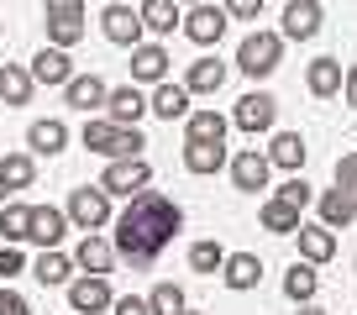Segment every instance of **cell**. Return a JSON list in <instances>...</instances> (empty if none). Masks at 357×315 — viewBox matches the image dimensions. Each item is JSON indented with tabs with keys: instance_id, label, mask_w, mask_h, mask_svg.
<instances>
[{
	"instance_id": "6da1fadb",
	"label": "cell",
	"mask_w": 357,
	"mask_h": 315,
	"mask_svg": "<svg viewBox=\"0 0 357 315\" xmlns=\"http://www.w3.org/2000/svg\"><path fill=\"white\" fill-rule=\"evenodd\" d=\"M178 226H184V210H178L168 194L137 190L132 205L121 210V221H116V252H121L137 273H147V268L158 263V252L174 242Z\"/></svg>"
},
{
	"instance_id": "7a4b0ae2",
	"label": "cell",
	"mask_w": 357,
	"mask_h": 315,
	"mask_svg": "<svg viewBox=\"0 0 357 315\" xmlns=\"http://www.w3.org/2000/svg\"><path fill=\"white\" fill-rule=\"evenodd\" d=\"M84 147L116 163V158H137L147 142H142V132H137V126H111L105 116H89V121H84Z\"/></svg>"
},
{
	"instance_id": "3957f363",
	"label": "cell",
	"mask_w": 357,
	"mask_h": 315,
	"mask_svg": "<svg viewBox=\"0 0 357 315\" xmlns=\"http://www.w3.org/2000/svg\"><path fill=\"white\" fill-rule=\"evenodd\" d=\"M279 58H284V37L279 32H252V37H242V47H236V68H242L247 79H268L279 68Z\"/></svg>"
},
{
	"instance_id": "277c9868",
	"label": "cell",
	"mask_w": 357,
	"mask_h": 315,
	"mask_svg": "<svg viewBox=\"0 0 357 315\" xmlns=\"http://www.w3.org/2000/svg\"><path fill=\"white\" fill-rule=\"evenodd\" d=\"M43 11H47V43L68 53L84 37V0H43Z\"/></svg>"
},
{
	"instance_id": "5b68a950",
	"label": "cell",
	"mask_w": 357,
	"mask_h": 315,
	"mask_svg": "<svg viewBox=\"0 0 357 315\" xmlns=\"http://www.w3.org/2000/svg\"><path fill=\"white\" fill-rule=\"evenodd\" d=\"M63 215L79 226V231H100V226L111 221V194H105L100 184H95V190L84 184V190L68 194V210H63Z\"/></svg>"
},
{
	"instance_id": "8992f818",
	"label": "cell",
	"mask_w": 357,
	"mask_h": 315,
	"mask_svg": "<svg viewBox=\"0 0 357 315\" xmlns=\"http://www.w3.org/2000/svg\"><path fill=\"white\" fill-rule=\"evenodd\" d=\"M147 184H153V169H147L142 158H116L111 169H105L100 190H105V194H126V200H132V194L147 190Z\"/></svg>"
},
{
	"instance_id": "52a82bcc",
	"label": "cell",
	"mask_w": 357,
	"mask_h": 315,
	"mask_svg": "<svg viewBox=\"0 0 357 315\" xmlns=\"http://www.w3.org/2000/svg\"><path fill=\"white\" fill-rule=\"evenodd\" d=\"M242 132H268V126L279 121V100L268 90H247L242 100H236V116H231Z\"/></svg>"
},
{
	"instance_id": "ba28073f",
	"label": "cell",
	"mask_w": 357,
	"mask_h": 315,
	"mask_svg": "<svg viewBox=\"0 0 357 315\" xmlns=\"http://www.w3.org/2000/svg\"><path fill=\"white\" fill-rule=\"evenodd\" d=\"M184 22V37L190 43H200V47H211V43H221V32H226V11L221 6H190V16H178Z\"/></svg>"
},
{
	"instance_id": "9c48e42d",
	"label": "cell",
	"mask_w": 357,
	"mask_h": 315,
	"mask_svg": "<svg viewBox=\"0 0 357 315\" xmlns=\"http://www.w3.org/2000/svg\"><path fill=\"white\" fill-rule=\"evenodd\" d=\"M111 284L95 279V273H84V279H68V305H74V315H100L111 310Z\"/></svg>"
},
{
	"instance_id": "30bf717a",
	"label": "cell",
	"mask_w": 357,
	"mask_h": 315,
	"mask_svg": "<svg viewBox=\"0 0 357 315\" xmlns=\"http://www.w3.org/2000/svg\"><path fill=\"white\" fill-rule=\"evenodd\" d=\"M168 63H174V58H168L163 43H137L132 47V79H137V84H163Z\"/></svg>"
},
{
	"instance_id": "8fae6325",
	"label": "cell",
	"mask_w": 357,
	"mask_h": 315,
	"mask_svg": "<svg viewBox=\"0 0 357 315\" xmlns=\"http://www.w3.org/2000/svg\"><path fill=\"white\" fill-rule=\"evenodd\" d=\"M142 111H147V95L137 90V84H121V90L105 95V121L111 126H137Z\"/></svg>"
},
{
	"instance_id": "7c38bea8",
	"label": "cell",
	"mask_w": 357,
	"mask_h": 315,
	"mask_svg": "<svg viewBox=\"0 0 357 315\" xmlns=\"http://www.w3.org/2000/svg\"><path fill=\"white\" fill-rule=\"evenodd\" d=\"M315 32H321V0H289V6H284V32L279 37L310 43Z\"/></svg>"
},
{
	"instance_id": "4fadbf2b",
	"label": "cell",
	"mask_w": 357,
	"mask_h": 315,
	"mask_svg": "<svg viewBox=\"0 0 357 315\" xmlns=\"http://www.w3.org/2000/svg\"><path fill=\"white\" fill-rule=\"evenodd\" d=\"M100 26H105V37H111L116 47H137V43H142V22H137L132 6H105Z\"/></svg>"
},
{
	"instance_id": "5bb4252c",
	"label": "cell",
	"mask_w": 357,
	"mask_h": 315,
	"mask_svg": "<svg viewBox=\"0 0 357 315\" xmlns=\"http://www.w3.org/2000/svg\"><path fill=\"white\" fill-rule=\"evenodd\" d=\"M268 169H289V174H300L305 169V158H310V147H305V137L300 132H279L273 142H268Z\"/></svg>"
},
{
	"instance_id": "9a60e30c",
	"label": "cell",
	"mask_w": 357,
	"mask_h": 315,
	"mask_svg": "<svg viewBox=\"0 0 357 315\" xmlns=\"http://www.w3.org/2000/svg\"><path fill=\"white\" fill-rule=\"evenodd\" d=\"M63 226H68V215L58 210V205H32V215H26V242H43V247H58Z\"/></svg>"
},
{
	"instance_id": "2e32d148",
	"label": "cell",
	"mask_w": 357,
	"mask_h": 315,
	"mask_svg": "<svg viewBox=\"0 0 357 315\" xmlns=\"http://www.w3.org/2000/svg\"><path fill=\"white\" fill-rule=\"evenodd\" d=\"M268 158L257 153V147H247V153H236L231 158V179H236V190H247V194H257V190H268Z\"/></svg>"
},
{
	"instance_id": "e0dca14e",
	"label": "cell",
	"mask_w": 357,
	"mask_h": 315,
	"mask_svg": "<svg viewBox=\"0 0 357 315\" xmlns=\"http://www.w3.org/2000/svg\"><path fill=\"white\" fill-rule=\"evenodd\" d=\"M105 95H111V90H105L100 74H74V79L63 84V100L74 105V111H84V116L95 111V105H105Z\"/></svg>"
},
{
	"instance_id": "ac0fdd59",
	"label": "cell",
	"mask_w": 357,
	"mask_h": 315,
	"mask_svg": "<svg viewBox=\"0 0 357 315\" xmlns=\"http://www.w3.org/2000/svg\"><path fill=\"white\" fill-rule=\"evenodd\" d=\"M26 74H32V84H68V79H74V63H68L63 47H43Z\"/></svg>"
},
{
	"instance_id": "d6986e66",
	"label": "cell",
	"mask_w": 357,
	"mask_h": 315,
	"mask_svg": "<svg viewBox=\"0 0 357 315\" xmlns=\"http://www.w3.org/2000/svg\"><path fill=\"white\" fill-rule=\"evenodd\" d=\"M74 263H79L84 273H95V279H105V273H111V263H116V247H111V242H100L95 231H84V242H79Z\"/></svg>"
},
{
	"instance_id": "ffe728a7",
	"label": "cell",
	"mask_w": 357,
	"mask_h": 315,
	"mask_svg": "<svg viewBox=\"0 0 357 315\" xmlns=\"http://www.w3.org/2000/svg\"><path fill=\"white\" fill-rule=\"evenodd\" d=\"M221 84H226V63L221 58H195L190 74H184V90L190 95H215Z\"/></svg>"
},
{
	"instance_id": "44dd1931",
	"label": "cell",
	"mask_w": 357,
	"mask_h": 315,
	"mask_svg": "<svg viewBox=\"0 0 357 315\" xmlns=\"http://www.w3.org/2000/svg\"><path fill=\"white\" fill-rule=\"evenodd\" d=\"M221 279H226V289H257V279H263L257 252H231V258L221 263Z\"/></svg>"
},
{
	"instance_id": "7402d4cb",
	"label": "cell",
	"mask_w": 357,
	"mask_h": 315,
	"mask_svg": "<svg viewBox=\"0 0 357 315\" xmlns=\"http://www.w3.org/2000/svg\"><path fill=\"white\" fill-rule=\"evenodd\" d=\"M294 236H300V258H305V263H331V252H336L331 226H321V221L305 226V221H300V231H294Z\"/></svg>"
},
{
	"instance_id": "603a6c76",
	"label": "cell",
	"mask_w": 357,
	"mask_h": 315,
	"mask_svg": "<svg viewBox=\"0 0 357 315\" xmlns=\"http://www.w3.org/2000/svg\"><path fill=\"white\" fill-rule=\"evenodd\" d=\"M342 74H347V68L336 63V58H315V63L305 68V84H310L315 100H331V95L342 90Z\"/></svg>"
},
{
	"instance_id": "cb8c5ba5",
	"label": "cell",
	"mask_w": 357,
	"mask_h": 315,
	"mask_svg": "<svg viewBox=\"0 0 357 315\" xmlns=\"http://www.w3.org/2000/svg\"><path fill=\"white\" fill-rule=\"evenodd\" d=\"M147 111L153 116H163V121H178V116H190V90H184V84H158L153 90V100H147Z\"/></svg>"
},
{
	"instance_id": "d4e9b609",
	"label": "cell",
	"mask_w": 357,
	"mask_h": 315,
	"mask_svg": "<svg viewBox=\"0 0 357 315\" xmlns=\"http://www.w3.org/2000/svg\"><path fill=\"white\" fill-rule=\"evenodd\" d=\"M63 142H68V126L58 121V116H47V121H32L26 126V147H32V153H63Z\"/></svg>"
},
{
	"instance_id": "484cf974",
	"label": "cell",
	"mask_w": 357,
	"mask_h": 315,
	"mask_svg": "<svg viewBox=\"0 0 357 315\" xmlns=\"http://www.w3.org/2000/svg\"><path fill=\"white\" fill-rule=\"evenodd\" d=\"M184 142H226V116L190 111V116H184Z\"/></svg>"
},
{
	"instance_id": "4316f807",
	"label": "cell",
	"mask_w": 357,
	"mask_h": 315,
	"mask_svg": "<svg viewBox=\"0 0 357 315\" xmlns=\"http://www.w3.org/2000/svg\"><path fill=\"white\" fill-rule=\"evenodd\" d=\"M137 22H142V32H174V22H178V0H142L137 6Z\"/></svg>"
},
{
	"instance_id": "83f0119b",
	"label": "cell",
	"mask_w": 357,
	"mask_h": 315,
	"mask_svg": "<svg viewBox=\"0 0 357 315\" xmlns=\"http://www.w3.org/2000/svg\"><path fill=\"white\" fill-rule=\"evenodd\" d=\"M315 289H321V273H315V263H294V268L284 273V294H289L294 305H310Z\"/></svg>"
},
{
	"instance_id": "f1b7e54d",
	"label": "cell",
	"mask_w": 357,
	"mask_h": 315,
	"mask_svg": "<svg viewBox=\"0 0 357 315\" xmlns=\"http://www.w3.org/2000/svg\"><path fill=\"white\" fill-rule=\"evenodd\" d=\"M226 163V142H184V169L190 174H215Z\"/></svg>"
},
{
	"instance_id": "f546056e",
	"label": "cell",
	"mask_w": 357,
	"mask_h": 315,
	"mask_svg": "<svg viewBox=\"0 0 357 315\" xmlns=\"http://www.w3.org/2000/svg\"><path fill=\"white\" fill-rule=\"evenodd\" d=\"M263 231H279V236H294L300 231V205H289V200H273L263 205Z\"/></svg>"
},
{
	"instance_id": "4dcf8cb0",
	"label": "cell",
	"mask_w": 357,
	"mask_h": 315,
	"mask_svg": "<svg viewBox=\"0 0 357 315\" xmlns=\"http://www.w3.org/2000/svg\"><path fill=\"white\" fill-rule=\"evenodd\" d=\"M0 100H6V105H26V100H32V74H26L22 63L0 68Z\"/></svg>"
},
{
	"instance_id": "1f68e13d",
	"label": "cell",
	"mask_w": 357,
	"mask_h": 315,
	"mask_svg": "<svg viewBox=\"0 0 357 315\" xmlns=\"http://www.w3.org/2000/svg\"><path fill=\"white\" fill-rule=\"evenodd\" d=\"M357 221V200L342 190H326L321 194V226H352Z\"/></svg>"
},
{
	"instance_id": "d6a6232c",
	"label": "cell",
	"mask_w": 357,
	"mask_h": 315,
	"mask_svg": "<svg viewBox=\"0 0 357 315\" xmlns=\"http://www.w3.org/2000/svg\"><path fill=\"white\" fill-rule=\"evenodd\" d=\"M68 273H74V263H68L58 247H43V258L32 263V279L37 284H68Z\"/></svg>"
},
{
	"instance_id": "836d02e7",
	"label": "cell",
	"mask_w": 357,
	"mask_h": 315,
	"mask_svg": "<svg viewBox=\"0 0 357 315\" xmlns=\"http://www.w3.org/2000/svg\"><path fill=\"white\" fill-rule=\"evenodd\" d=\"M32 158H26V153H6V158H0V184H6V194H11V190H26V184H32Z\"/></svg>"
},
{
	"instance_id": "e575fe53",
	"label": "cell",
	"mask_w": 357,
	"mask_h": 315,
	"mask_svg": "<svg viewBox=\"0 0 357 315\" xmlns=\"http://www.w3.org/2000/svg\"><path fill=\"white\" fill-rule=\"evenodd\" d=\"M26 215H32V205H0V236H6V247L26 242Z\"/></svg>"
},
{
	"instance_id": "d590c367",
	"label": "cell",
	"mask_w": 357,
	"mask_h": 315,
	"mask_svg": "<svg viewBox=\"0 0 357 315\" xmlns=\"http://www.w3.org/2000/svg\"><path fill=\"white\" fill-rule=\"evenodd\" d=\"M178 310H184V289H178V284H153L147 315H178Z\"/></svg>"
},
{
	"instance_id": "8d00e7d4",
	"label": "cell",
	"mask_w": 357,
	"mask_h": 315,
	"mask_svg": "<svg viewBox=\"0 0 357 315\" xmlns=\"http://www.w3.org/2000/svg\"><path fill=\"white\" fill-rule=\"evenodd\" d=\"M221 263H226L221 242H195V247H190V268L195 273H221Z\"/></svg>"
},
{
	"instance_id": "74e56055",
	"label": "cell",
	"mask_w": 357,
	"mask_h": 315,
	"mask_svg": "<svg viewBox=\"0 0 357 315\" xmlns=\"http://www.w3.org/2000/svg\"><path fill=\"white\" fill-rule=\"evenodd\" d=\"M336 190L357 200V153H342V158H336Z\"/></svg>"
},
{
	"instance_id": "f35d334b",
	"label": "cell",
	"mask_w": 357,
	"mask_h": 315,
	"mask_svg": "<svg viewBox=\"0 0 357 315\" xmlns=\"http://www.w3.org/2000/svg\"><path fill=\"white\" fill-rule=\"evenodd\" d=\"M279 200H289V205H300V210H305V205H310V184L294 174V179H284V184H279Z\"/></svg>"
},
{
	"instance_id": "ab89813d",
	"label": "cell",
	"mask_w": 357,
	"mask_h": 315,
	"mask_svg": "<svg viewBox=\"0 0 357 315\" xmlns=\"http://www.w3.org/2000/svg\"><path fill=\"white\" fill-rule=\"evenodd\" d=\"M221 11L236 16V22H257V16H263V0H226Z\"/></svg>"
},
{
	"instance_id": "60d3db41",
	"label": "cell",
	"mask_w": 357,
	"mask_h": 315,
	"mask_svg": "<svg viewBox=\"0 0 357 315\" xmlns=\"http://www.w3.org/2000/svg\"><path fill=\"white\" fill-rule=\"evenodd\" d=\"M0 315H32V305H26L22 294H16L11 284H6V289H0Z\"/></svg>"
},
{
	"instance_id": "b9f144b4",
	"label": "cell",
	"mask_w": 357,
	"mask_h": 315,
	"mask_svg": "<svg viewBox=\"0 0 357 315\" xmlns=\"http://www.w3.org/2000/svg\"><path fill=\"white\" fill-rule=\"evenodd\" d=\"M26 268V258L16 247H0V279H16V273Z\"/></svg>"
},
{
	"instance_id": "7bdbcfd3",
	"label": "cell",
	"mask_w": 357,
	"mask_h": 315,
	"mask_svg": "<svg viewBox=\"0 0 357 315\" xmlns=\"http://www.w3.org/2000/svg\"><path fill=\"white\" fill-rule=\"evenodd\" d=\"M116 315H147V300H137V294H126V300H111Z\"/></svg>"
},
{
	"instance_id": "ee69618b",
	"label": "cell",
	"mask_w": 357,
	"mask_h": 315,
	"mask_svg": "<svg viewBox=\"0 0 357 315\" xmlns=\"http://www.w3.org/2000/svg\"><path fill=\"white\" fill-rule=\"evenodd\" d=\"M342 90H347V105H352V111H357V63H352V68H347V74H342Z\"/></svg>"
},
{
	"instance_id": "f6af8a7d",
	"label": "cell",
	"mask_w": 357,
	"mask_h": 315,
	"mask_svg": "<svg viewBox=\"0 0 357 315\" xmlns=\"http://www.w3.org/2000/svg\"><path fill=\"white\" fill-rule=\"evenodd\" d=\"M300 315H326V310H321V305H300Z\"/></svg>"
},
{
	"instance_id": "bcb514c9",
	"label": "cell",
	"mask_w": 357,
	"mask_h": 315,
	"mask_svg": "<svg viewBox=\"0 0 357 315\" xmlns=\"http://www.w3.org/2000/svg\"><path fill=\"white\" fill-rule=\"evenodd\" d=\"M0 205H6V184H0Z\"/></svg>"
},
{
	"instance_id": "7dc6e473",
	"label": "cell",
	"mask_w": 357,
	"mask_h": 315,
	"mask_svg": "<svg viewBox=\"0 0 357 315\" xmlns=\"http://www.w3.org/2000/svg\"><path fill=\"white\" fill-rule=\"evenodd\" d=\"M184 6H205V0H184Z\"/></svg>"
},
{
	"instance_id": "c3c4849f",
	"label": "cell",
	"mask_w": 357,
	"mask_h": 315,
	"mask_svg": "<svg viewBox=\"0 0 357 315\" xmlns=\"http://www.w3.org/2000/svg\"><path fill=\"white\" fill-rule=\"evenodd\" d=\"M178 315H200V310H178Z\"/></svg>"
}]
</instances>
